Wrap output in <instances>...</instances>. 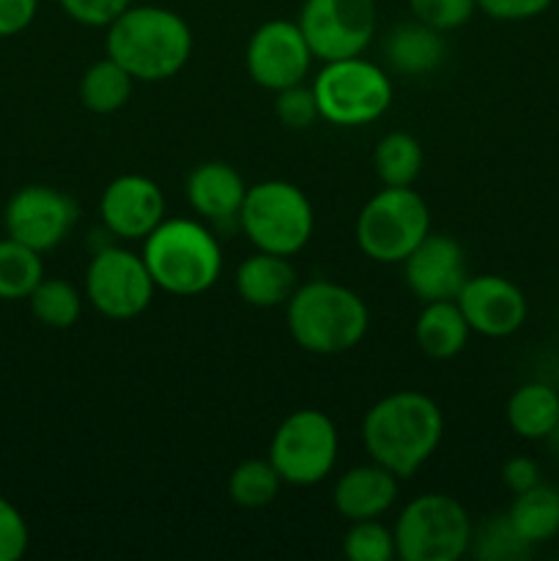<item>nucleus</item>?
I'll use <instances>...</instances> for the list:
<instances>
[{
	"instance_id": "obj_24",
	"label": "nucleus",
	"mask_w": 559,
	"mask_h": 561,
	"mask_svg": "<svg viewBox=\"0 0 559 561\" xmlns=\"http://www.w3.org/2000/svg\"><path fill=\"white\" fill-rule=\"evenodd\" d=\"M132 88H135V77L107 55V58L96 60L85 69L80 80V102L82 107L91 110L96 115H110L118 113L121 107H126L132 96Z\"/></svg>"
},
{
	"instance_id": "obj_7",
	"label": "nucleus",
	"mask_w": 559,
	"mask_h": 561,
	"mask_svg": "<svg viewBox=\"0 0 559 561\" xmlns=\"http://www.w3.org/2000/svg\"><path fill=\"white\" fill-rule=\"evenodd\" d=\"M392 535L400 561H458L469 553L475 524L458 499L422 493L406 504Z\"/></svg>"
},
{
	"instance_id": "obj_34",
	"label": "nucleus",
	"mask_w": 559,
	"mask_h": 561,
	"mask_svg": "<svg viewBox=\"0 0 559 561\" xmlns=\"http://www.w3.org/2000/svg\"><path fill=\"white\" fill-rule=\"evenodd\" d=\"M60 9L85 27H107L124 14L132 0H58Z\"/></svg>"
},
{
	"instance_id": "obj_13",
	"label": "nucleus",
	"mask_w": 559,
	"mask_h": 561,
	"mask_svg": "<svg viewBox=\"0 0 559 561\" xmlns=\"http://www.w3.org/2000/svg\"><path fill=\"white\" fill-rule=\"evenodd\" d=\"M80 208L66 192L47 184H31L9 197L3 211L5 233L36 252H49L69 239Z\"/></svg>"
},
{
	"instance_id": "obj_25",
	"label": "nucleus",
	"mask_w": 559,
	"mask_h": 561,
	"mask_svg": "<svg viewBox=\"0 0 559 561\" xmlns=\"http://www.w3.org/2000/svg\"><path fill=\"white\" fill-rule=\"evenodd\" d=\"M425 153L420 140L409 131H389L373 148V170L384 186H414Z\"/></svg>"
},
{
	"instance_id": "obj_21",
	"label": "nucleus",
	"mask_w": 559,
	"mask_h": 561,
	"mask_svg": "<svg viewBox=\"0 0 559 561\" xmlns=\"http://www.w3.org/2000/svg\"><path fill=\"white\" fill-rule=\"evenodd\" d=\"M384 58L398 75H431L444 60V38L442 33L417 20L400 22L384 42Z\"/></svg>"
},
{
	"instance_id": "obj_10",
	"label": "nucleus",
	"mask_w": 559,
	"mask_h": 561,
	"mask_svg": "<svg viewBox=\"0 0 559 561\" xmlns=\"http://www.w3.org/2000/svg\"><path fill=\"white\" fill-rule=\"evenodd\" d=\"M151 272L137 252L124 247H102L85 272V299L110 321H132L153 301Z\"/></svg>"
},
{
	"instance_id": "obj_35",
	"label": "nucleus",
	"mask_w": 559,
	"mask_h": 561,
	"mask_svg": "<svg viewBox=\"0 0 559 561\" xmlns=\"http://www.w3.org/2000/svg\"><path fill=\"white\" fill-rule=\"evenodd\" d=\"M554 0H477V9L499 22H526L546 14Z\"/></svg>"
},
{
	"instance_id": "obj_23",
	"label": "nucleus",
	"mask_w": 559,
	"mask_h": 561,
	"mask_svg": "<svg viewBox=\"0 0 559 561\" xmlns=\"http://www.w3.org/2000/svg\"><path fill=\"white\" fill-rule=\"evenodd\" d=\"M507 518L529 548L543 546L559 535V491L537 482L524 493H515Z\"/></svg>"
},
{
	"instance_id": "obj_38",
	"label": "nucleus",
	"mask_w": 559,
	"mask_h": 561,
	"mask_svg": "<svg viewBox=\"0 0 559 561\" xmlns=\"http://www.w3.org/2000/svg\"><path fill=\"white\" fill-rule=\"evenodd\" d=\"M546 442H551V447L557 449V453H559V422H557V427H554V431H551V436H548Z\"/></svg>"
},
{
	"instance_id": "obj_17",
	"label": "nucleus",
	"mask_w": 559,
	"mask_h": 561,
	"mask_svg": "<svg viewBox=\"0 0 559 561\" xmlns=\"http://www.w3.org/2000/svg\"><path fill=\"white\" fill-rule=\"evenodd\" d=\"M398 482L400 480L392 471L370 460V463L354 466V469L338 477L332 504L340 518H345L349 524L381 518L398 502Z\"/></svg>"
},
{
	"instance_id": "obj_19",
	"label": "nucleus",
	"mask_w": 559,
	"mask_h": 561,
	"mask_svg": "<svg viewBox=\"0 0 559 561\" xmlns=\"http://www.w3.org/2000/svg\"><path fill=\"white\" fill-rule=\"evenodd\" d=\"M296 288H299L296 268L285 255L258 250L236 268V294L258 310L285 307Z\"/></svg>"
},
{
	"instance_id": "obj_15",
	"label": "nucleus",
	"mask_w": 559,
	"mask_h": 561,
	"mask_svg": "<svg viewBox=\"0 0 559 561\" xmlns=\"http://www.w3.org/2000/svg\"><path fill=\"white\" fill-rule=\"evenodd\" d=\"M403 277L411 294L427 301L458 299L460 288L469 279V263L460 241L444 233H427L403 261Z\"/></svg>"
},
{
	"instance_id": "obj_29",
	"label": "nucleus",
	"mask_w": 559,
	"mask_h": 561,
	"mask_svg": "<svg viewBox=\"0 0 559 561\" xmlns=\"http://www.w3.org/2000/svg\"><path fill=\"white\" fill-rule=\"evenodd\" d=\"M471 553L482 561H515L524 559L532 551L524 540L518 537V531L510 524L507 513L493 515L486 524H480L471 537Z\"/></svg>"
},
{
	"instance_id": "obj_37",
	"label": "nucleus",
	"mask_w": 559,
	"mask_h": 561,
	"mask_svg": "<svg viewBox=\"0 0 559 561\" xmlns=\"http://www.w3.org/2000/svg\"><path fill=\"white\" fill-rule=\"evenodd\" d=\"M502 482L510 493H524L540 482V466L526 455H515V458L504 460L502 466Z\"/></svg>"
},
{
	"instance_id": "obj_28",
	"label": "nucleus",
	"mask_w": 559,
	"mask_h": 561,
	"mask_svg": "<svg viewBox=\"0 0 559 561\" xmlns=\"http://www.w3.org/2000/svg\"><path fill=\"white\" fill-rule=\"evenodd\" d=\"M280 488H283V477L277 474L269 458L244 460L228 477L230 502L244 510L269 507L280 496Z\"/></svg>"
},
{
	"instance_id": "obj_26",
	"label": "nucleus",
	"mask_w": 559,
	"mask_h": 561,
	"mask_svg": "<svg viewBox=\"0 0 559 561\" xmlns=\"http://www.w3.org/2000/svg\"><path fill=\"white\" fill-rule=\"evenodd\" d=\"M42 279V252L31 250L11 236L0 239V301L27 299Z\"/></svg>"
},
{
	"instance_id": "obj_20",
	"label": "nucleus",
	"mask_w": 559,
	"mask_h": 561,
	"mask_svg": "<svg viewBox=\"0 0 559 561\" xmlns=\"http://www.w3.org/2000/svg\"><path fill=\"white\" fill-rule=\"evenodd\" d=\"M469 337L471 329L460 312L458 301L442 299L422 305V312L414 323V340L427 359H455L466 348Z\"/></svg>"
},
{
	"instance_id": "obj_27",
	"label": "nucleus",
	"mask_w": 559,
	"mask_h": 561,
	"mask_svg": "<svg viewBox=\"0 0 559 561\" xmlns=\"http://www.w3.org/2000/svg\"><path fill=\"white\" fill-rule=\"evenodd\" d=\"M33 318L47 329H71L82 316V296L71 283L44 277L27 296Z\"/></svg>"
},
{
	"instance_id": "obj_9",
	"label": "nucleus",
	"mask_w": 559,
	"mask_h": 561,
	"mask_svg": "<svg viewBox=\"0 0 559 561\" xmlns=\"http://www.w3.org/2000/svg\"><path fill=\"white\" fill-rule=\"evenodd\" d=\"M338 425L318 409L288 414L269 442V460L283 482L296 488H310L327 480L338 463Z\"/></svg>"
},
{
	"instance_id": "obj_36",
	"label": "nucleus",
	"mask_w": 559,
	"mask_h": 561,
	"mask_svg": "<svg viewBox=\"0 0 559 561\" xmlns=\"http://www.w3.org/2000/svg\"><path fill=\"white\" fill-rule=\"evenodd\" d=\"M38 0H0V38L16 36L36 20Z\"/></svg>"
},
{
	"instance_id": "obj_14",
	"label": "nucleus",
	"mask_w": 559,
	"mask_h": 561,
	"mask_svg": "<svg viewBox=\"0 0 559 561\" xmlns=\"http://www.w3.org/2000/svg\"><path fill=\"white\" fill-rule=\"evenodd\" d=\"M455 301L471 332L493 340L515 334L529 316V301L524 290L513 279L499 277V274H477V277L469 274Z\"/></svg>"
},
{
	"instance_id": "obj_2",
	"label": "nucleus",
	"mask_w": 559,
	"mask_h": 561,
	"mask_svg": "<svg viewBox=\"0 0 559 561\" xmlns=\"http://www.w3.org/2000/svg\"><path fill=\"white\" fill-rule=\"evenodd\" d=\"M107 55L135 82H162L179 75L192 58V27L164 5H129L107 25Z\"/></svg>"
},
{
	"instance_id": "obj_16",
	"label": "nucleus",
	"mask_w": 559,
	"mask_h": 561,
	"mask_svg": "<svg viewBox=\"0 0 559 561\" xmlns=\"http://www.w3.org/2000/svg\"><path fill=\"white\" fill-rule=\"evenodd\" d=\"M99 214L115 239L142 241L164 219V195L148 175L126 173L104 186Z\"/></svg>"
},
{
	"instance_id": "obj_30",
	"label": "nucleus",
	"mask_w": 559,
	"mask_h": 561,
	"mask_svg": "<svg viewBox=\"0 0 559 561\" xmlns=\"http://www.w3.org/2000/svg\"><path fill=\"white\" fill-rule=\"evenodd\" d=\"M343 553L351 561H392L398 557L392 529L381 518L354 520L343 535Z\"/></svg>"
},
{
	"instance_id": "obj_6",
	"label": "nucleus",
	"mask_w": 559,
	"mask_h": 561,
	"mask_svg": "<svg viewBox=\"0 0 559 561\" xmlns=\"http://www.w3.org/2000/svg\"><path fill=\"white\" fill-rule=\"evenodd\" d=\"M239 225L255 250L290 257L312 239L316 211L299 186L283 179H269L247 186Z\"/></svg>"
},
{
	"instance_id": "obj_32",
	"label": "nucleus",
	"mask_w": 559,
	"mask_h": 561,
	"mask_svg": "<svg viewBox=\"0 0 559 561\" xmlns=\"http://www.w3.org/2000/svg\"><path fill=\"white\" fill-rule=\"evenodd\" d=\"M274 115L280 118V124L285 129H310L321 113H318V102H316V93H312V85L307 88L305 82L299 85H290L277 91V102H274Z\"/></svg>"
},
{
	"instance_id": "obj_5",
	"label": "nucleus",
	"mask_w": 559,
	"mask_h": 561,
	"mask_svg": "<svg viewBox=\"0 0 559 561\" xmlns=\"http://www.w3.org/2000/svg\"><path fill=\"white\" fill-rule=\"evenodd\" d=\"M431 233V208L414 186H384L356 217V247L367 261L395 266Z\"/></svg>"
},
{
	"instance_id": "obj_31",
	"label": "nucleus",
	"mask_w": 559,
	"mask_h": 561,
	"mask_svg": "<svg viewBox=\"0 0 559 561\" xmlns=\"http://www.w3.org/2000/svg\"><path fill=\"white\" fill-rule=\"evenodd\" d=\"M411 16L438 33L458 31L475 16L477 0H409Z\"/></svg>"
},
{
	"instance_id": "obj_18",
	"label": "nucleus",
	"mask_w": 559,
	"mask_h": 561,
	"mask_svg": "<svg viewBox=\"0 0 559 561\" xmlns=\"http://www.w3.org/2000/svg\"><path fill=\"white\" fill-rule=\"evenodd\" d=\"M184 192L186 203L195 208L197 217L208 222H230V219H239L247 184L233 164L212 159V162H201L186 175Z\"/></svg>"
},
{
	"instance_id": "obj_3",
	"label": "nucleus",
	"mask_w": 559,
	"mask_h": 561,
	"mask_svg": "<svg viewBox=\"0 0 559 561\" xmlns=\"http://www.w3.org/2000/svg\"><path fill=\"white\" fill-rule=\"evenodd\" d=\"M288 334L301 351L338 356L356 348L370 329V312L356 290L332 279H310L285 305Z\"/></svg>"
},
{
	"instance_id": "obj_12",
	"label": "nucleus",
	"mask_w": 559,
	"mask_h": 561,
	"mask_svg": "<svg viewBox=\"0 0 559 561\" xmlns=\"http://www.w3.org/2000/svg\"><path fill=\"white\" fill-rule=\"evenodd\" d=\"M312 60L316 55H312L299 22L290 20H269L258 25L244 53L250 80L274 93L305 82Z\"/></svg>"
},
{
	"instance_id": "obj_1",
	"label": "nucleus",
	"mask_w": 559,
	"mask_h": 561,
	"mask_svg": "<svg viewBox=\"0 0 559 561\" xmlns=\"http://www.w3.org/2000/svg\"><path fill=\"white\" fill-rule=\"evenodd\" d=\"M442 436L444 414L438 403L411 389L381 398L362 420V444L367 455L398 480L414 477L436 455Z\"/></svg>"
},
{
	"instance_id": "obj_8",
	"label": "nucleus",
	"mask_w": 559,
	"mask_h": 561,
	"mask_svg": "<svg viewBox=\"0 0 559 561\" xmlns=\"http://www.w3.org/2000/svg\"><path fill=\"white\" fill-rule=\"evenodd\" d=\"M318 113L332 126H365L392 107V80L362 55L327 60L312 80Z\"/></svg>"
},
{
	"instance_id": "obj_33",
	"label": "nucleus",
	"mask_w": 559,
	"mask_h": 561,
	"mask_svg": "<svg viewBox=\"0 0 559 561\" xmlns=\"http://www.w3.org/2000/svg\"><path fill=\"white\" fill-rule=\"evenodd\" d=\"M31 546V529L20 510L0 496V561H20Z\"/></svg>"
},
{
	"instance_id": "obj_4",
	"label": "nucleus",
	"mask_w": 559,
	"mask_h": 561,
	"mask_svg": "<svg viewBox=\"0 0 559 561\" xmlns=\"http://www.w3.org/2000/svg\"><path fill=\"white\" fill-rule=\"evenodd\" d=\"M142 261L153 285L170 296H201L223 274V247L197 219H162L142 239Z\"/></svg>"
},
{
	"instance_id": "obj_11",
	"label": "nucleus",
	"mask_w": 559,
	"mask_h": 561,
	"mask_svg": "<svg viewBox=\"0 0 559 561\" xmlns=\"http://www.w3.org/2000/svg\"><path fill=\"white\" fill-rule=\"evenodd\" d=\"M296 22L318 60L354 58L376 36V0H305Z\"/></svg>"
},
{
	"instance_id": "obj_22",
	"label": "nucleus",
	"mask_w": 559,
	"mask_h": 561,
	"mask_svg": "<svg viewBox=\"0 0 559 561\" xmlns=\"http://www.w3.org/2000/svg\"><path fill=\"white\" fill-rule=\"evenodd\" d=\"M510 431L526 442H546L559 422V392L548 383L532 381L515 389L507 400Z\"/></svg>"
}]
</instances>
